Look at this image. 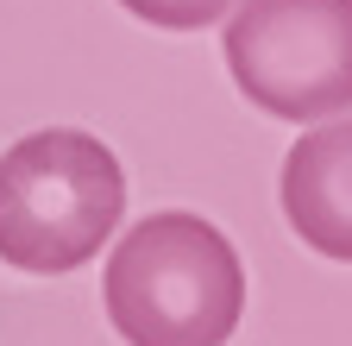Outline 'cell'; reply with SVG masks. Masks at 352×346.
I'll return each mask as SVG.
<instances>
[{"instance_id":"obj_1","label":"cell","mask_w":352,"mask_h":346,"mask_svg":"<svg viewBox=\"0 0 352 346\" xmlns=\"http://www.w3.org/2000/svg\"><path fill=\"white\" fill-rule=\"evenodd\" d=\"M101 302L126 346H227L245 315V265L214 221L164 208L113 246Z\"/></svg>"},{"instance_id":"obj_2","label":"cell","mask_w":352,"mask_h":346,"mask_svg":"<svg viewBox=\"0 0 352 346\" xmlns=\"http://www.w3.org/2000/svg\"><path fill=\"white\" fill-rule=\"evenodd\" d=\"M126 214V170L113 145L82 126H44L0 151V265L63 277L101 258Z\"/></svg>"},{"instance_id":"obj_3","label":"cell","mask_w":352,"mask_h":346,"mask_svg":"<svg viewBox=\"0 0 352 346\" xmlns=\"http://www.w3.org/2000/svg\"><path fill=\"white\" fill-rule=\"evenodd\" d=\"M220 45L258 113L289 126L352 113V0H233Z\"/></svg>"},{"instance_id":"obj_4","label":"cell","mask_w":352,"mask_h":346,"mask_svg":"<svg viewBox=\"0 0 352 346\" xmlns=\"http://www.w3.org/2000/svg\"><path fill=\"white\" fill-rule=\"evenodd\" d=\"M283 221L308 252L333 258V265H352V113L315 120L289 145Z\"/></svg>"},{"instance_id":"obj_5","label":"cell","mask_w":352,"mask_h":346,"mask_svg":"<svg viewBox=\"0 0 352 346\" xmlns=\"http://www.w3.org/2000/svg\"><path fill=\"white\" fill-rule=\"evenodd\" d=\"M120 7L132 19H145L157 32H201L214 19H227L233 13V0H120Z\"/></svg>"}]
</instances>
